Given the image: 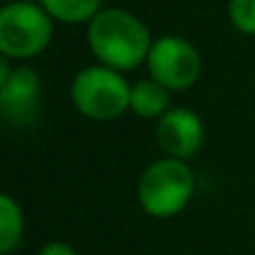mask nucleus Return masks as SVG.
<instances>
[{
    "label": "nucleus",
    "mask_w": 255,
    "mask_h": 255,
    "mask_svg": "<svg viewBox=\"0 0 255 255\" xmlns=\"http://www.w3.org/2000/svg\"><path fill=\"white\" fill-rule=\"evenodd\" d=\"M38 255H78L75 253V248H70L68 243H60V240H55V243H48Z\"/></svg>",
    "instance_id": "f8f14e48"
},
{
    "label": "nucleus",
    "mask_w": 255,
    "mask_h": 255,
    "mask_svg": "<svg viewBox=\"0 0 255 255\" xmlns=\"http://www.w3.org/2000/svg\"><path fill=\"white\" fill-rule=\"evenodd\" d=\"M23 230L25 220L20 205L13 200V195L3 193L0 195V253L10 255L23 243Z\"/></svg>",
    "instance_id": "1a4fd4ad"
},
{
    "label": "nucleus",
    "mask_w": 255,
    "mask_h": 255,
    "mask_svg": "<svg viewBox=\"0 0 255 255\" xmlns=\"http://www.w3.org/2000/svg\"><path fill=\"white\" fill-rule=\"evenodd\" d=\"M195 193V175L185 160L160 158L145 168L138 183V203L153 218L178 215Z\"/></svg>",
    "instance_id": "f03ea898"
},
{
    "label": "nucleus",
    "mask_w": 255,
    "mask_h": 255,
    "mask_svg": "<svg viewBox=\"0 0 255 255\" xmlns=\"http://www.w3.org/2000/svg\"><path fill=\"white\" fill-rule=\"evenodd\" d=\"M133 88L128 80L105 65H90L80 70L70 83V100L75 110L90 120L108 123L130 110Z\"/></svg>",
    "instance_id": "7ed1b4c3"
},
{
    "label": "nucleus",
    "mask_w": 255,
    "mask_h": 255,
    "mask_svg": "<svg viewBox=\"0 0 255 255\" xmlns=\"http://www.w3.org/2000/svg\"><path fill=\"white\" fill-rule=\"evenodd\" d=\"M150 78L165 85L168 90H188L198 83L203 73V60L198 48L178 35H163L153 40L148 55Z\"/></svg>",
    "instance_id": "39448f33"
},
{
    "label": "nucleus",
    "mask_w": 255,
    "mask_h": 255,
    "mask_svg": "<svg viewBox=\"0 0 255 255\" xmlns=\"http://www.w3.org/2000/svg\"><path fill=\"white\" fill-rule=\"evenodd\" d=\"M88 45L98 65L125 73L148 63L153 38L138 15L123 8H103L88 23Z\"/></svg>",
    "instance_id": "f257e3e1"
},
{
    "label": "nucleus",
    "mask_w": 255,
    "mask_h": 255,
    "mask_svg": "<svg viewBox=\"0 0 255 255\" xmlns=\"http://www.w3.org/2000/svg\"><path fill=\"white\" fill-rule=\"evenodd\" d=\"M155 135H158V145L168 158L188 160L203 148L205 125L200 115L193 113L190 108H173L158 120Z\"/></svg>",
    "instance_id": "0eeeda50"
},
{
    "label": "nucleus",
    "mask_w": 255,
    "mask_h": 255,
    "mask_svg": "<svg viewBox=\"0 0 255 255\" xmlns=\"http://www.w3.org/2000/svg\"><path fill=\"white\" fill-rule=\"evenodd\" d=\"M130 110L140 118H163L170 110V90L158 80H140L130 93Z\"/></svg>",
    "instance_id": "6e6552de"
},
{
    "label": "nucleus",
    "mask_w": 255,
    "mask_h": 255,
    "mask_svg": "<svg viewBox=\"0 0 255 255\" xmlns=\"http://www.w3.org/2000/svg\"><path fill=\"white\" fill-rule=\"evenodd\" d=\"M38 3L48 10L53 20L68 25L90 23L103 10V0H38Z\"/></svg>",
    "instance_id": "9d476101"
},
{
    "label": "nucleus",
    "mask_w": 255,
    "mask_h": 255,
    "mask_svg": "<svg viewBox=\"0 0 255 255\" xmlns=\"http://www.w3.org/2000/svg\"><path fill=\"white\" fill-rule=\"evenodd\" d=\"M228 18L243 35H255V0H228Z\"/></svg>",
    "instance_id": "9b49d317"
},
{
    "label": "nucleus",
    "mask_w": 255,
    "mask_h": 255,
    "mask_svg": "<svg viewBox=\"0 0 255 255\" xmlns=\"http://www.w3.org/2000/svg\"><path fill=\"white\" fill-rule=\"evenodd\" d=\"M53 38V18L40 3H8L0 10V53L10 60L40 55Z\"/></svg>",
    "instance_id": "20e7f679"
},
{
    "label": "nucleus",
    "mask_w": 255,
    "mask_h": 255,
    "mask_svg": "<svg viewBox=\"0 0 255 255\" xmlns=\"http://www.w3.org/2000/svg\"><path fill=\"white\" fill-rule=\"evenodd\" d=\"M43 100V83L33 68H15L0 80V110L5 123L25 128L38 120Z\"/></svg>",
    "instance_id": "423d86ee"
}]
</instances>
